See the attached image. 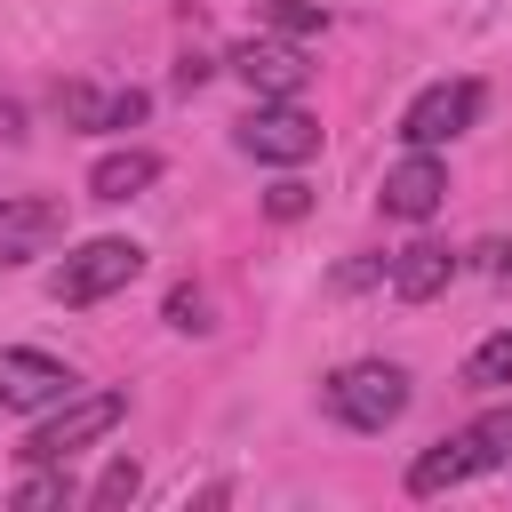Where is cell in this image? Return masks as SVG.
<instances>
[{"label": "cell", "instance_id": "6da1fadb", "mask_svg": "<svg viewBox=\"0 0 512 512\" xmlns=\"http://www.w3.org/2000/svg\"><path fill=\"white\" fill-rule=\"evenodd\" d=\"M504 464H512V408H488V416L440 432L432 448H416L408 496H448V488H464V480H480V472H504Z\"/></svg>", "mask_w": 512, "mask_h": 512}, {"label": "cell", "instance_id": "7a4b0ae2", "mask_svg": "<svg viewBox=\"0 0 512 512\" xmlns=\"http://www.w3.org/2000/svg\"><path fill=\"white\" fill-rule=\"evenodd\" d=\"M408 400H416V384H408L400 360H344V368L320 384V408H328L344 432H392V424L408 416Z\"/></svg>", "mask_w": 512, "mask_h": 512}, {"label": "cell", "instance_id": "3957f363", "mask_svg": "<svg viewBox=\"0 0 512 512\" xmlns=\"http://www.w3.org/2000/svg\"><path fill=\"white\" fill-rule=\"evenodd\" d=\"M136 272H144V248L120 240V232H96V240H80V248L48 272V296H56V304H104V296L128 288Z\"/></svg>", "mask_w": 512, "mask_h": 512}, {"label": "cell", "instance_id": "277c9868", "mask_svg": "<svg viewBox=\"0 0 512 512\" xmlns=\"http://www.w3.org/2000/svg\"><path fill=\"white\" fill-rule=\"evenodd\" d=\"M120 416H128V392H72V400H56V408L32 424L24 456H32V464H72V456H80L88 440H104Z\"/></svg>", "mask_w": 512, "mask_h": 512}, {"label": "cell", "instance_id": "5b68a950", "mask_svg": "<svg viewBox=\"0 0 512 512\" xmlns=\"http://www.w3.org/2000/svg\"><path fill=\"white\" fill-rule=\"evenodd\" d=\"M480 104H488L480 80H432V88L408 96V112H400V144H408V152H440V144H456V136L480 120Z\"/></svg>", "mask_w": 512, "mask_h": 512}, {"label": "cell", "instance_id": "8992f818", "mask_svg": "<svg viewBox=\"0 0 512 512\" xmlns=\"http://www.w3.org/2000/svg\"><path fill=\"white\" fill-rule=\"evenodd\" d=\"M232 144H240L248 160L296 168V160H312V152H320V120H312L296 96H256V112L232 128Z\"/></svg>", "mask_w": 512, "mask_h": 512}, {"label": "cell", "instance_id": "52a82bcc", "mask_svg": "<svg viewBox=\"0 0 512 512\" xmlns=\"http://www.w3.org/2000/svg\"><path fill=\"white\" fill-rule=\"evenodd\" d=\"M72 392H80L72 360H56V352H32V344H0V408H16V416H40V408H56V400H72Z\"/></svg>", "mask_w": 512, "mask_h": 512}, {"label": "cell", "instance_id": "ba28073f", "mask_svg": "<svg viewBox=\"0 0 512 512\" xmlns=\"http://www.w3.org/2000/svg\"><path fill=\"white\" fill-rule=\"evenodd\" d=\"M64 232H72L64 224V200H48V192H0V272L48 256Z\"/></svg>", "mask_w": 512, "mask_h": 512}, {"label": "cell", "instance_id": "9c48e42d", "mask_svg": "<svg viewBox=\"0 0 512 512\" xmlns=\"http://www.w3.org/2000/svg\"><path fill=\"white\" fill-rule=\"evenodd\" d=\"M440 200H448V160H440V152H408V160H392L384 184H376V208L400 216V224H424Z\"/></svg>", "mask_w": 512, "mask_h": 512}, {"label": "cell", "instance_id": "30bf717a", "mask_svg": "<svg viewBox=\"0 0 512 512\" xmlns=\"http://www.w3.org/2000/svg\"><path fill=\"white\" fill-rule=\"evenodd\" d=\"M56 104H64V120H72V128H88V136L136 128V120L152 112V96H144V88H88V80H64V88H56Z\"/></svg>", "mask_w": 512, "mask_h": 512}, {"label": "cell", "instance_id": "8fae6325", "mask_svg": "<svg viewBox=\"0 0 512 512\" xmlns=\"http://www.w3.org/2000/svg\"><path fill=\"white\" fill-rule=\"evenodd\" d=\"M232 72H240L256 96H304V80H312L304 48H288V40H240V48H232Z\"/></svg>", "mask_w": 512, "mask_h": 512}, {"label": "cell", "instance_id": "7c38bea8", "mask_svg": "<svg viewBox=\"0 0 512 512\" xmlns=\"http://www.w3.org/2000/svg\"><path fill=\"white\" fill-rule=\"evenodd\" d=\"M456 264H464V256H456L448 240H408V248L392 256V272H384V288H392L400 304H432V296H440V288L456 280Z\"/></svg>", "mask_w": 512, "mask_h": 512}, {"label": "cell", "instance_id": "4fadbf2b", "mask_svg": "<svg viewBox=\"0 0 512 512\" xmlns=\"http://www.w3.org/2000/svg\"><path fill=\"white\" fill-rule=\"evenodd\" d=\"M160 176V160L144 152V144H128V152H104L96 168H88V200H104V208H120V200H136L144 184Z\"/></svg>", "mask_w": 512, "mask_h": 512}, {"label": "cell", "instance_id": "5bb4252c", "mask_svg": "<svg viewBox=\"0 0 512 512\" xmlns=\"http://www.w3.org/2000/svg\"><path fill=\"white\" fill-rule=\"evenodd\" d=\"M464 384H472V392L512 384V328H496V336H480V344L464 352Z\"/></svg>", "mask_w": 512, "mask_h": 512}, {"label": "cell", "instance_id": "9a60e30c", "mask_svg": "<svg viewBox=\"0 0 512 512\" xmlns=\"http://www.w3.org/2000/svg\"><path fill=\"white\" fill-rule=\"evenodd\" d=\"M264 24H272V32H288V40H312V32H328V8H304V0H264Z\"/></svg>", "mask_w": 512, "mask_h": 512}, {"label": "cell", "instance_id": "2e32d148", "mask_svg": "<svg viewBox=\"0 0 512 512\" xmlns=\"http://www.w3.org/2000/svg\"><path fill=\"white\" fill-rule=\"evenodd\" d=\"M136 488H144V472H136L128 456H112V464L96 472V488H88V504H96V512H112V504H128Z\"/></svg>", "mask_w": 512, "mask_h": 512}, {"label": "cell", "instance_id": "e0dca14e", "mask_svg": "<svg viewBox=\"0 0 512 512\" xmlns=\"http://www.w3.org/2000/svg\"><path fill=\"white\" fill-rule=\"evenodd\" d=\"M168 328L200 336V328H208V296H200V288H168Z\"/></svg>", "mask_w": 512, "mask_h": 512}, {"label": "cell", "instance_id": "ac0fdd59", "mask_svg": "<svg viewBox=\"0 0 512 512\" xmlns=\"http://www.w3.org/2000/svg\"><path fill=\"white\" fill-rule=\"evenodd\" d=\"M64 496H72V480H64V464H56V472H32V480L16 488V504H24V512H32V504H64Z\"/></svg>", "mask_w": 512, "mask_h": 512}, {"label": "cell", "instance_id": "d6986e66", "mask_svg": "<svg viewBox=\"0 0 512 512\" xmlns=\"http://www.w3.org/2000/svg\"><path fill=\"white\" fill-rule=\"evenodd\" d=\"M264 208H272L280 224H288V216H304V184H272V200H264Z\"/></svg>", "mask_w": 512, "mask_h": 512}]
</instances>
